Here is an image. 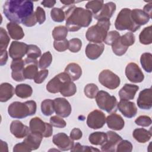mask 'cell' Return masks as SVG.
<instances>
[{
	"instance_id": "cell-1",
	"label": "cell",
	"mask_w": 152,
	"mask_h": 152,
	"mask_svg": "<svg viewBox=\"0 0 152 152\" xmlns=\"http://www.w3.org/2000/svg\"><path fill=\"white\" fill-rule=\"evenodd\" d=\"M33 2L31 1L8 0L3 6V12L11 22L23 23L33 13Z\"/></svg>"
},
{
	"instance_id": "cell-2",
	"label": "cell",
	"mask_w": 152,
	"mask_h": 152,
	"mask_svg": "<svg viewBox=\"0 0 152 152\" xmlns=\"http://www.w3.org/2000/svg\"><path fill=\"white\" fill-rule=\"evenodd\" d=\"M66 27L69 31H77L88 27L92 21L93 14L88 10L72 5L65 11Z\"/></svg>"
},
{
	"instance_id": "cell-3",
	"label": "cell",
	"mask_w": 152,
	"mask_h": 152,
	"mask_svg": "<svg viewBox=\"0 0 152 152\" xmlns=\"http://www.w3.org/2000/svg\"><path fill=\"white\" fill-rule=\"evenodd\" d=\"M110 26L109 19L98 20L97 23L88 28L86 33L87 40L92 43H102L106 37Z\"/></svg>"
},
{
	"instance_id": "cell-4",
	"label": "cell",
	"mask_w": 152,
	"mask_h": 152,
	"mask_svg": "<svg viewBox=\"0 0 152 152\" xmlns=\"http://www.w3.org/2000/svg\"><path fill=\"white\" fill-rule=\"evenodd\" d=\"M36 109V103L34 100L26 101L24 103L14 102L9 105L8 112L9 115L13 118L23 119L34 115Z\"/></svg>"
},
{
	"instance_id": "cell-5",
	"label": "cell",
	"mask_w": 152,
	"mask_h": 152,
	"mask_svg": "<svg viewBox=\"0 0 152 152\" xmlns=\"http://www.w3.org/2000/svg\"><path fill=\"white\" fill-rule=\"evenodd\" d=\"M131 14V10L129 8H125L121 10L115 21V26L117 30L121 31L126 30L135 32L140 28V26L134 22Z\"/></svg>"
},
{
	"instance_id": "cell-6",
	"label": "cell",
	"mask_w": 152,
	"mask_h": 152,
	"mask_svg": "<svg viewBox=\"0 0 152 152\" xmlns=\"http://www.w3.org/2000/svg\"><path fill=\"white\" fill-rule=\"evenodd\" d=\"M98 107L109 113H112L117 110L118 102L114 96H111L104 90L99 91L96 97Z\"/></svg>"
},
{
	"instance_id": "cell-7",
	"label": "cell",
	"mask_w": 152,
	"mask_h": 152,
	"mask_svg": "<svg viewBox=\"0 0 152 152\" xmlns=\"http://www.w3.org/2000/svg\"><path fill=\"white\" fill-rule=\"evenodd\" d=\"M29 128L31 132L39 133L43 137H50L53 133L52 125L43 122L38 117H34L30 121Z\"/></svg>"
},
{
	"instance_id": "cell-8",
	"label": "cell",
	"mask_w": 152,
	"mask_h": 152,
	"mask_svg": "<svg viewBox=\"0 0 152 152\" xmlns=\"http://www.w3.org/2000/svg\"><path fill=\"white\" fill-rule=\"evenodd\" d=\"M99 83L105 87L114 90L119 87L121 83L119 77L109 69H104L99 74Z\"/></svg>"
},
{
	"instance_id": "cell-9",
	"label": "cell",
	"mask_w": 152,
	"mask_h": 152,
	"mask_svg": "<svg viewBox=\"0 0 152 152\" xmlns=\"http://www.w3.org/2000/svg\"><path fill=\"white\" fill-rule=\"evenodd\" d=\"M106 122L104 113L101 110L95 109L91 112L87 118V124L90 128L97 129L102 128Z\"/></svg>"
},
{
	"instance_id": "cell-10",
	"label": "cell",
	"mask_w": 152,
	"mask_h": 152,
	"mask_svg": "<svg viewBox=\"0 0 152 152\" xmlns=\"http://www.w3.org/2000/svg\"><path fill=\"white\" fill-rule=\"evenodd\" d=\"M125 75L129 81L134 83H141L144 79V75L141 68L134 62H130L126 65Z\"/></svg>"
},
{
	"instance_id": "cell-11",
	"label": "cell",
	"mask_w": 152,
	"mask_h": 152,
	"mask_svg": "<svg viewBox=\"0 0 152 152\" xmlns=\"http://www.w3.org/2000/svg\"><path fill=\"white\" fill-rule=\"evenodd\" d=\"M68 80H71L65 72H61L51 79L46 85V90L51 93H57L60 91L63 84Z\"/></svg>"
},
{
	"instance_id": "cell-12",
	"label": "cell",
	"mask_w": 152,
	"mask_h": 152,
	"mask_svg": "<svg viewBox=\"0 0 152 152\" xmlns=\"http://www.w3.org/2000/svg\"><path fill=\"white\" fill-rule=\"evenodd\" d=\"M53 107L56 115L62 118H66L71 113V106L65 98L58 97L55 99L53 100Z\"/></svg>"
},
{
	"instance_id": "cell-13",
	"label": "cell",
	"mask_w": 152,
	"mask_h": 152,
	"mask_svg": "<svg viewBox=\"0 0 152 152\" xmlns=\"http://www.w3.org/2000/svg\"><path fill=\"white\" fill-rule=\"evenodd\" d=\"M52 141L62 151L69 150L74 145V140L64 132H59L54 135Z\"/></svg>"
},
{
	"instance_id": "cell-14",
	"label": "cell",
	"mask_w": 152,
	"mask_h": 152,
	"mask_svg": "<svg viewBox=\"0 0 152 152\" xmlns=\"http://www.w3.org/2000/svg\"><path fill=\"white\" fill-rule=\"evenodd\" d=\"M28 45L24 42L13 41L11 42L9 48L10 56L13 59H22L27 53Z\"/></svg>"
},
{
	"instance_id": "cell-15",
	"label": "cell",
	"mask_w": 152,
	"mask_h": 152,
	"mask_svg": "<svg viewBox=\"0 0 152 152\" xmlns=\"http://www.w3.org/2000/svg\"><path fill=\"white\" fill-rule=\"evenodd\" d=\"M107 138L105 143L102 145V151H116L118 143L122 140V137L114 131H109L106 132Z\"/></svg>"
},
{
	"instance_id": "cell-16",
	"label": "cell",
	"mask_w": 152,
	"mask_h": 152,
	"mask_svg": "<svg viewBox=\"0 0 152 152\" xmlns=\"http://www.w3.org/2000/svg\"><path fill=\"white\" fill-rule=\"evenodd\" d=\"M137 102L139 108L144 110L150 109L152 107L151 88H145L141 91L139 93Z\"/></svg>"
},
{
	"instance_id": "cell-17",
	"label": "cell",
	"mask_w": 152,
	"mask_h": 152,
	"mask_svg": "<svg viewBox=\"0 0 152 152\" xmlns=\"http://www.w3.org/2000/svg\"><path fill=\"white\" fill-rule=\"evenodd\" d=\"M118 109L126 118H132L137 113V108L135 104L127 100H121L117 104Z\"/></svg>"
},
{
	"instance_id": "cell-18",
	"label": "cell",
	"mask_w": 152,
	"mask_h": 152,
	"mask_svg": "<svg viewBox=\"0 0 152 152\" xmlns=\"http://www.w3.org/2000/svg\"><path fill=\"white\" fill-rule=\"evenodd\" d=\"M38 61L37 59H34L27 58L24 59L23 75L25 79L32 80L34 79L36 74L38 72Z\"/></svg>"
},
{
	"instance_id": "cell-19",
	"label": "cell",
	"mask_w": 152,
	"mask_h": 152,
	"mask_svg": "<svg viewBox=\"0 0 152 152\" xmlns=\"http://www.w3.org/2000/svg\"><path fill=\"white\" fill-rule=\"evenodd\" d=\"M24 60L22 59H13L11 64V69L12 70L11 77L16 81H22L25 80L24 71Z\"/></svg>"
},
{
	"instance_id": "cell-20",
	"label": "cell",
	"mask_w": 152,
	"mask_h": 152,
	"mask_svg": "<svg viewBox=\"0 0 152 152\" xmlns=\"http://www.w3.org/2000/svg\"><path fill=\"white\" fill-rule=\"evenodd\" d=\"M10 131L16 138H23L28 134L30 130V128L24 125L21 121L15 120L10 125Z\"/></svg>"
},
{
	"instance_id": "cell-21",
	"label": "cell",
	"mask_w": 152,
	"mask_h": 152,
	"mask_svg": "<svg viewBox=\"0 0 152 152\" xmlns=\"http://www.w3.org/2000/svg\"><path fill=\"white\" fill-rule=\"evenodd\" d=\"M104 49L103 43H90L86 48V55L91 60L97 59L102 54Z\"/></svg>"
},
{
	"instance_id": "cell-22",
	"label": "cell",
	"mask_w": 152,
	"mask_h": 152,
	"mask_svg": "<svg viewBox=\"0 0 152 152\" xmlns=\"http://www.w3.org/2000/svg\"><path fill=\"white\" fill-rule=\"evenodd\" d=\"M107 126L115 131H120L124 128L125 121L122 117L116 113H112L106 118Z\"/></svg>"
},
{
	"instance_id": "cell-23",
	"label": "cell",
	"mask_w": 152,
	"mask_h": 152,
	"mask_svg": "<svg viewBox=\"0 0 152 152\" xmlns=\"http://www.w3.org/2000/svg\"><path fill=\"white\" fill-rule=\"evenodd\" d=\"M139 87L135 84H125L119 90V96L121 100H132L134 99Z\"/></svg>"
},
{
	"instance_id": "cell-24",
	"label": "cell",
	"mask_w": 152,
	"mask_h": 152,
	"mask_svg": "<svg viewBox=\"0 0 152 152\" xmlns=\"http://www.w3.org/2000/svg\"><path fill=\"white\" fill-rule=\"evenodd\" d=\"M43 136L39 134L33 132H30L24 140V142L29 147L31 151L37 149L42 142Z\"/></svg>"
},
{
	"instance_id": "cell-25",
	"label": "cell",
	"mask_w": 152,
	"mask_h": 152,
	"mask_svg": "<svg viewBox=\"0 0 152 152\" xmlns=\"http://www.w3.org/2000/svg\"><path fill=\"white\" fill-rule=\"evenodd\" d=\"M116 10V4L113 2H109L103 5L99 13L93 15L96 20L100 19H110Z\"/></svg>"
},
{
	"instance_id": "cell-26",
	"label": "cell",
	"mask_w": 152,
	"mask_h": 152,
	"mask_svg": "<svg viewBox=\"0 0 152 152\" xmlns=\"http://www.w3.org/2000/svg\"><path fill=\"white\" fill-rule=\"evenodd\" d=\"M131 15L134 22L140 27L147 24L150 19V17L141 9H134L131 10Z\"/></svg>"
},
{
	"instance_id": "cell-27",
	"label": "cell",
	"mask_w": 152,
	"mask_h": 152,
	"mask_svg": "<svg viewBox=\"0 0 152 152\" xmlns=\"http://www.w3.org/2000/svg\"><path fill=\"white\" fill-rule=\"evenodd\" d=\"M7 28L10 37L14 40H20L24 36L22 27L15 23L10 22L7 25Z\"/></svg>"
},
{
	"instance_id": "cell-28",
	"label": "cell",
	"mask_w": 152,
	"mask_h": 152,
	"mask_svg": "<svg viewBox=\"0 0 152 152\" xmlns=\"http://www.w3.org/2000/svg\"><path fill=\"white\" fill-rule=\"evenodd\" d=\"M64 72L69 77L72 81L78 80L82 75V69L76 63L69 64L66 66Z\"/></svg>"
},
{
	"instance_id": "cell-29",
	"label": "cell",
	"mask_w": 152,
	"mask_h": 152,
	"mask_svg": "<svg viewBox=\"0 0 152 152\" xmlns=\"http://www.w3.org/2000/svg\"><path fill=\"white\" fill-rule=\"evenodd\" d=\"M15 92L13 86L8 83H2L0 86V101L5 102L10 100Z\"/></svg>"
},
{
	"instance_id": "cell-30",
	"label": "cell",
	"mask_w": 152,
	"mask_h": 152,
	"mask_svg": "<svg viewBox=\"0 0 152 152\" xmlns=\"http://www.w3.org/2000/svg\"><path fill=\"white\" fill-rule=\"evenodd\" d=\"M132 136L138 142L145 143L148 141L151 137V132L144 128H136L134 130Z\"/></svg>"
},
{
	"instance_id": "cell-31",
	"label": "cell",
	"mask_w": 152,
	"mask_h": 152,
	"mask_svg": "<svg viewBox=\"0 0 152 152\" xmlns=\"http://www.w3.org/2000/svg\"><path fill=\"white\" fill-rule=\"evenodd\" d=\"M15 93L17 97L21 99L30 97L33 93L31 87L27 84H20L17 85L15 88Z\"/></svg>"
},
{
	"instance_id": "cell-32",
	"label": "cell",
	"mask_w": 152,
	"mask_h": 152,
	"mask_svg": "<svg viewBox=\"0 0 152 152\" xmlns=\"http://www.w3.org/2000/svg\"><path fill=\"white\" fill-rule=\"evenodd\" d=\"M107 138V134L103 132H94L90 134L88 140L91 144L96 145H103Z\"/></svg>"
},
{
	"instance_id": "cell-33",
	"label": "cell",
	"mask_w": 152,
	"mask_h": 152,
	"mask_svg": "<svg viewBox=\"0 0 152 152\" xmlns=\"http://www.w3.org/2000/svg\"><path fill=\"white\" fill-rule=\"evenodd\" d=\"M76 91L75 84L71 80H68L63 84L59 92L64 97H70L74 95Z\"/></svg>"
},
{
	"instance_id": "cell-34",
	"label": "cell",
	"mask_w": 152,
	"mask_h": 152,
	"mask_svg": "<svg viewBox=\"0 0 152 152\" xmlns=\"http://www.w3.org/2000/svg\"><path fill=\"white\" fill-rule=\"evenodd\" d=\"M139 40L143 45H150L152 43V27L150 26L145 27L140 33Z\"/></svg>"
},
{
	"instance_id": "cell-35",
	"label": "cell",
	"mask_w": 152,
	"mask_h": 152,
	"mask_svg": "<svg viewBox=\"0 0 152 152\" xmlns=\"http://www.w3.org/2000/svg\"><path fill=\"white\" fill-rule=\"evenodd\" d=\"M141 64L145 71L151 72L152 71V55L151 53L145 52L141 55L140 58Z\"/></svg>"
},
{
	"instance_id": "cell-36",
	"label": "cell",
	"mask_w": 152,
	"mask_h": 152,
	"mask_svg": "<svg viewBox=\"0 0 152 152\" xmlns=\"http://www.w3.org/2000/svg\"><path fill=\"white\" fill-rule=\"evenodd\" d=\"M104 5V1L102 0L90 1L86 5V8L87 10L90 11L93 15L97 14L101 10Z\"/></svg>"
},
{
	"instance_id": "cell-37",
	"label": "cell",
	"mask_w": 152,
	"mask_h": 152,
	"mask_svg": "<svg viewBox=\"0 0 152 152\" xmlns=\"http://www.w3.org/2000/svg\"><path fill=\"white\" fill-rule=\"evenodd\" d=\"M68 31L66 26H59L55 27L52 31V36L55 40H64L67 36Z\"/></svg>"
},
{
	"instance_id": "cell-38",
	"label": "cell",
	"mask_w": 152,
	"mask_h": 152,
	"mask_svg": "<svg viewBox=\"0 0 152 152\" xmlns=\"http://www.w3.org/2000/svg\"><path fill=\"white\" fill-rule=\"evenodd\" d=\"M119 41L124 47L128 49L129 46L132 45L135 43V36L133 33L128 32L122 36H120L119 38Z\"/></svg>"
},
{
	"instance_id": "cell-39",
	"label": "cell",
	"mask_w": 152,
	"mask_h": 152,
	"mask_svg": "<svg viewBox=\"0 0 152 152\" xmlns=\"http://www.w3.org/2000/svg\"><path fill=\"white\" fill-rule=\"evenodd\" d=\"M41 111L45 116H50L54 112L53 100L45 99L41 103Z\"/></svg>"
},
{
	"instance_id": "cell-40",
	"label": "cell",
	"mask_w": 152,
	"mask_h": 152,
	"mask_svg": "<svg viewBox=\"0 0 152 152\" xmlns=\"http://www.w3.org/2000/svg\"><path fill=\"white\" fill-rule=\"evenodd\" d=\"M52 61V56L49 51L44 53L40 58L38 62L39 68L41 69H45L50 66Z\"/></svg>"
},
{
	"instance_id": "cell-41",
	"label": "cell",
	"mask_w": 152,
	"mask_h": 152,
	"mask_svg": "<svg viewBox=\"0 0 152 152\" xmlns=\"http://www.w3.org/2000/svg\"><path fill=\"white\" fill-rule=\"evenodd\" d=\"M50 17L53 21L61 23L65 20V11L62 8H53L50 11Z\"/></svg>"
},
{
	"instance_id": "cell-42",
	"label": "cell",
	"mask_w": 152,
	"mask_h": 152,
	"mask_svg": "<svg viewBox=\"0 0 152 152\" xmlns=\"http://www.w3.org/2000/svg\"><path fill=\"white\" fill-rule=\"evenodd\" d=\"M84 92L88 98L94 99L99 92V88L95 84L90 83L85 86Z\"/></svg>"
},
{
	"instance_id": "cell-43",
	"label": "cell",
	"mask_w": 152,
	"mask_h": 152,
	"mask_svg": "<svg viewBox=\"0 0 152 152\" xmlns=\"http://www.w3.org/2000/svg\"><path fill=\"white\" fill-rule=\"evenodd\" d=\"M10 38L6 30L3 28H0V50L3 51L7 49L8 46Z\"/></svg>"
},
{
	"instance_id": "cell-44",
	"label": "cell",
	"mask_w": 152,
	"mask_h": 152,
	"mask_svg": "<svg viewBox=\"0 0 152 152\" xmlns=\"http://www.w3.org/2000/svg\"><path fill=\"white\" fill-rule=\"evenodd\" d=\"M27 58L36 59L37 58L41 56L42 52L40 48L35 45H28L27 51Z\"/></svg>"
},
{
	"instance_id": "cell-45",
	"label": "cell",
	"mask_w": 152,
	"mask_h": 152,
	"mask_svg": "<svg viewBox=\"0 0 152 152\" xmlns=\"http://www.w3.org/2000/svg\"><path fill=\"white\" fill-rule=\"evenodd\" d=\"M68 49L73 53H77L81 50L82 46V42L78 38H73L68 41Z\"/></svg>"
},
{
	"instance_id": "cell-46",
	"label": "cell",
	"mask_w": 152,
	"mask_h": 152,
	"mask_svg": "<svg viewBox=\"0 0 152 152\" xmlns=\"http://www.w3.org/2000/svg\"><path fill=\"white\" fill-rule=\"evenodd\" d=\"M132 150V145L128 140H121L117 145L116 151L117 152H131Z\"/></svg>"
},
{
	"instance_id": "cell-47",
	"label": "cell",
	"mask_w": 152,
	"mask_h": 152,
	"mask_svg": "<svg viewBox=\"0 0 152 152\" xmlns=\"http://www.w3.org/2000/svg\"><path fill=\"white\" fill-rule=\"evenodd\" d=\"M71 151L72 152L75 151H99L100 150L97 148H95L91 146L88 145H83L79 142L75 143L73 147L71 149Z\"/></svg>"
},
{
	"instance_id": "cell-48",
	"label": "cell",
	"mask_w": 152,
	"mask_h": 152,
	"mask_svg": "<svg viewBox=\"0 0 152 152\" xmlns=\"http://www.w3.org/2000/svg\"><path fill=\"white\" fill-rule=\"evenodd\" d=\"M68 46L69 42L66 39L61 40H55L53 42V47L58 52L65 51L68 49Z\"/></svg>"
},
{
	"instance_id": "cell-49",
	"label": "cell",
	"mask_w": 152,
	"mask_h": 152,
	"mask_svg": "<svg viewBox=\"0 0 152 152\" xmlns=\"http://www.w3.org/2000/svg\"><path fill=\"white\" fill-rule=\"evenodd\" d=\"M50 124L55 127L63 128L66 126V122L59 116H52L50 118Z\"/></svg>"
},
{
	"instance_id": "cell-50",
	"label": "cell",
	"mask_w": 152,
	"mask_h": 152,
	"mask_svg": "<svg viewBox=\"0 0 152 152\" xmlns=\"http://www.w3.org/2000/svg\"><path fill=\"white\" fill-rule=\"evenodd\" d=\"M120 36V34L117 31H110L107 33L106 37L104 40V43L107 45H112V44Z\"/></svg>"
},
{
	"instance_id": "cell-51",
	"label": "cell",
	"mask_w": 152,
	"mask_h": 152,
	"mask_svg": "<svg viewBox=\"0 0 152 152\" xmlns=\"http://www.w3.org/2000/svg\"><path fill=\"white\" fill-rule=\"evenodd\" d=\"M135 123L141 126H148L151 124V119L148 116L141 115L138 116L135 120Z\"/></svg>"
},
{
	"instance_id": "cell-52",
	"label": "cell",
	"mask_w": 152,
	"mask_h": 152,
	"mask_svg": "<svg viewBox=\"0 0 152 152\" xmlns=\"http://www.w3.org/2000/svg\"><path fill=\"white\" fill-rule=\"evenodd\" d=\"M48 74H49V71L47 69H42L38 71L34 78V82L36 84L42 83L48 77Z\"/></svg>"
},
{
	"instance_id": "cell-53",
	"label": "cell",
	"mask_w": 152,
	"mask_h": 152,
	"mask_svg": "<svg viewBox=\"0 0 152 152\" xmlns=\"http://www.w3.org/2000/svg\"><path fill=\"white\" fill-rule=\"evenodd\" d=\"M34 13L38 23L39 24H43L46 20V14L45 10L42 7H37Z\"/></svg>"
},
{
	"instance_id": "cell-54",
	"label": "cell",
	"mask_w": 152,
	"mask_h": 152,
	"mask_svg": "<svg viewBox=\"0 0 152 152\" xmlns=\"http://www.w3.org/2000/svg\"><path fill=\"white\" fill-rule=\"evenodd\" d=\"M14 152L17 151H31L29 147L27 145V144L23 141L22 142L17 144L13 148Z\"/></svg>"
},
{
	"instance_id": "cell-55",
	"label": "cell",
	"mask_w": 152,
	"mask_h": 152,
	"mask_svg": "<svg viewBox=\"0 0 152 152\" xmlns=\"http://www.w3.org/2000/svg\"><path fill=\"white\" fill-rule=\"evenodd\" d=\"M82 136V131L77 128L72 129L70 132V138L73 140H78L81 138Z\"/></svg>"
},
{
	"instance_id": "cell-56",
	"label": "cell",
	"mask_w": 152,
	"mask_h": 152,
	"mask_svg": "<svg viewBox=\"0 0 152 152\" xmlns=\"http://www.w3.org/2000/svg\"><path fill=\"white\" fill-rule=\"evenodd\" d=\"M37 22L36 15H35V13L34 12L30 17H28L23 23V24L26 27H32L33 26H34L36 23Z\"/></svg>"
},
{
	"instance_id": "cell-57",
	"label": "cell",
	"mask_w": 152,
	"mask_h": 152,
	"mask_svg": "<svg viewBox=\"0 0 152 152\" xmlns=\"http://www.w3.org/2000/svg\"><path fill=\"white\" fill-rule=\"evenodd\" d=\"M8 60V53L7 50L1 51V61L0 65L3 66L6 64L7 61Z\"/></svg>"
},
{
	"instance_id": "cell-58",
	"label": "cell",
	"mask_w": 152,
	"mask_h": 152,
	"mask_svg": "<svg viewBox=\"0 0 152 152\" xmlns=\"http://www.w3.org/2000/svg\"><path fill=\"white\" fill-rule=\"evenodd\" d=\"M152 9V5H151V2H150L149 4H146L144 7V9L143 11L150 17V18H151L152 16V14H151V10Z\"/></svg>"
},
{
	"instance_id": "cell-59",
	"label": "cell",
	"mask_w": 152,
	"mask_h": 152,
	"mask_svg": "<svg viewBox=\"0 0 152 152\" xmlns=\"http://www.w3.org/2000/svg\"><path fill=\"white\" fill-rule=\"evenodd\" d=\"M42 5H43L46 8H52L56 4V1H43L41 2Z\"/></svg>"
},
{
	"instance_id": "cell-60",
	"label": "cell",
	"mask_w": 152,
	"mask_h": 152,
	"mask_svg": "<svg viewBox=\"0 0 152 152\" xmlns=\"http://www.w3.org/2000/svg\"><path fill=\"white\" fill-rule=\"evenodd\" d=\"M61 3L64 4V5H73L74 3L77 2L75 1H60Z\"/></svg>"
}]
</instances>
